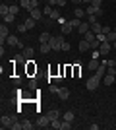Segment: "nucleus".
I'll return each mask as SVG.
<instances>
[{"label":"nucleus","mask_w":116,"mask_h":130,"mask_svg":"<svg viewBox=\"0 0 116 130\" xmlns=\"http://www.w3.org/2000/svg\"><path fill=\"white\" fill-rule=\"evenodd\" d=\"M74 16L81 20V18H83V16H87V14H85V10H83V8H79V6H77L76 10H74Z\"/></svg>","instance_id":"22"},{"label":"nucleus","mask_w":116,"mask_h":130,"mask_svg":"<svg viewBox=\"0 0 116 130\" xmlns=\"http://www.w3.org/2000/svg\"><path fill=\"white\" fill-rule=\"evenodd\" d=\"M106 41H108V43H114L116 41V29H112V31L106 35Z\"/></svg>","instance_id":"27"},{"label":"nucleus","mask_w":116,"mask_h":130,"mask_svg":"<svg viewBox=\"0 0 116 130\" xmlns=\"http://www.w3.org/2000/svg\"><path fill=\"white\" fill-rule=\"evenodd\" d=\"M89 128H91V130H99V124H95V122H93V124H89Z\"/></svg>","instance_id":"48"},{"label":"nucleus","mask_w":116,"mask_h":130,"mask_svg":"<svg viewBox=\"0 0 116 130\" xmlns=\"http://www.w3.org/2000/svg\"><path fill=\"white\" fill-rule=\"evenodd\" d=\"M70 23H72V25L77 29V27L81 25V20H79V18H72V20H70Z\"/></svg>","instance_id":"30"},{"label":"nucleus","mask_w":116,"mask_h":130,"mask_svg":"<svg viewBox=\"0 0 116 130\" xmlns=\"http://www.w3.org/2000/svg\"><path fill=\"white\" fill-rule=\"evenodd\" d=\"M17 12H19V8H17V6H10V14H14V16H16Z\"/></svg>","instance_id":"40"},{"label":"nucleus","mask_w":116,"mask_h":130,"mask_svg":"<svg viewBox=\"0 0 116 130\" xmlns=\"http://www.w3.org/2000/svg\"><path fill=\"white\" fill-rule=\"evenodd\" d=\"M91 49V43H89V41H85V39H81V41H79V51H81V53H85V51H89Z\"/></svg>","instance_id":"14"},{"label":"nucleus","mask_w":116,"mask_h":130,"mask_svg":"<svg viewBox=\"0 0 116 130\" xmlns=\"http://www.w3.org/2000/svg\"><path fill=\"white\" fill-rule=\"evenodd\" d=\"M72 2H76V4H83V0H72Z\"/></svg>","instance_id":"50"},{"label":"nucleus","mask_w":116,"mask_h":130,"mask_svg":"<svg viewBox=\"0 0 116 130\" xmlns=\"http://www.w3.org/2000/svg\"><path fill=\"white\" fill-rule=\"evenodd\" d=\"M95 16L99 18V16H103V8H97V12H95Z\"/></svg>","instance_id":"46"},{"label":"nucleus","mask_w":116,"mask_h":130,"mask_svg":"<svg viewBox=\"0 0 116 130\" xmlns=\"http://www.w3.org/2000/svg\"><path fill=\"white\" fill-rule=\"evenodd\" d=\"M17 31H19V33H25V31H29V29L25 27V23H19V25H17Z\"/></svg>","instance_id":"34"},{"label":"nucleus","mask_w":116,"mask_h":130,"mask_svg":"<svg viewBox=\"0 0 116 130\" xmlns=\"http://www.w3.org/2000/svg\"><path fill=\"white\" fill-rule=\"evenodd\" d=\"M58 18H60V10L52 8V12H50V20H58Z\"/></svg>","instance_id":"29"},{"label":"nucleus","mask_w":116,"mask_h":130,"mask_svg":"<svg viewBox=\"0 0 116 130\" xmlns=\"http://www.w3.org/2000/svg\"><path fill=\"white\" fill-rule=\"evenodd\" d=\"M39 51H41L43 54H47V53H50V51H52V47H50V43H43Z\"/></svg>","instance_id":"24"},{"label":"nucleus","mask_w":116,"mask_h":130,"mask_svg":"<svg viewBox=\"0 0 116 130\" xmlns=\"http://www.w3.org/2000/svg\"><path fill=\"white\" fill-rule=\"evenodd\" d=\"M29 16L33 18V20H37V22H39V20H41L44 14H43V10H39V8H33V10H29Z\"/></svg>","instance_id":"8"},{"label":"nucleus","mask_w":116,"mask_h":130,"mask_svg":"<svg viewBox=\"0 0 116 130\" xmlns=\"http://www.w3.org/2000/svg\"><path fill=\"white\" fill-rule=\"evenodd\" d=\"M112 31V29H110V27H108V25H103V31H101V33H106V35H108V33H110Z\"/></svg>","instance_id":"42"},{"label":"nucleus","mask_w":116,"mask_h":130,"mask_svg":"<svg viewBox=\"0 0 116 130\" xmlns=\"http://www.w3.org/2000/svg\"><path fill=\"white\" fill-rule=\"evenodd\" d=\"M35 126H37V128H47V126H50V117L49 115H41L37 119V122H35Z\"/></svg>","instance_id":"4"},{"label":"nucleus","mask_w":116,"mask_h":130,"mask_svg":"<svg viewBox=\"0 0 116 130\" xmlns=\"http://www.w3.org/2000/svg\"><path fill=\"white\" fill-rule=\"evenodd\" d=\"M49 117H50V120H54V119H60V113L52 109V111H50V113H49Z\"/></svg>","instance_id":"32"},{"label":"nucleus","mask_w":116,"mask_h":130,"mask_svg":"<svg viewBox=\"0 0 116 130\" xmlns=\"http://www.w3.org/2000/svg\"><path fill=\"white\" fill-rule=\"evenodd\" d=\"M110 49H112V43H108V41H103V43H101V47H99L101 56H106V54L110 53Z\"/></svg>","instance_id":"6"},{"label":"nucleus","mask_w":116,"mask_h":130,"mask_svg":"<svg viewBox=\"0 0 116 130\" xmlns=\"http://www.w3.org/2000/svg\"><path fill=\"white\" fill-rule=\"evenodd\" d=\"M19 6L29 12V10H31V0H19Z\"/></svg>","instance_id":"26"},{"label":"nucleus","mask_w":116,"mask_h":130,"mask_svg":"<svg viewBox=\"0 0 116 130\" xmlns=\"http://www.w3.org/2000/svg\"><path fill=\"white\" fill-rule=\"evenodd\" d=\"M95 12H97V8H95L93 4H87V8H85V14H87V16H95Z\"/></svg>","instance_id":"25"},{"label":"nucleus","mask_w":116,"mask_h":130,"mask_svg":"<svg viewBox=\"0 0 116 130\" xmlns=\"http://www.w3.org/2000/svg\"><path fill=\"white\" fill-rule=\"evenodd\" d=\"M77 31L81 33V35H85L87 31H91V23H89V22H81V25L77 27Z\"/></svg>","instance_id":"10"},{"label":"nucleus","mask_w":116,"mask_h":130,"mask_svg":"<svg viewBox=\"0 0 116 130\" xmlns=\"http://www.w3.org/2000/svg\"><path fill=\"white\" fill-rule=\"evenodd\" d=\"M112 64H114V66H116V60H112Z\"/></svg>","instance_id":"52"},{"label":"nucleus","mask_w":116,"mask_h":130,"mask_svg":"<svg viewBox=\"0 0 116 130\" xmlns=\"http://www.w3.org/2000/svg\"><path fill=\"white\" fill-rule=\"evenodd\" d=\"M62 124H64V120H60V119L50 120V126H52V128H56V130H62Z\"/></svg>","instance_id":"18"},{"label":"nucleus","mask_w":116,"mask_h":130,"mask_svg":"<svg viewBox=\"0 0 116 130\" xmlns=\"http://www.w3.org/2000/svg\"><path fill=\"white\" fill-rule=\"evenodd\" d=\"M91 4H93L95 8H103V0H93Z\"/></svg>","instance_id":"36"},{"label":"nucleus","mask_w":116,"mask_h":130,"mask_svg":"<svg viewBox=\"0 0 116 130\" xmlns=\"http://www.w3.org/2000/svg\"><path fill=\"white\" fill-rule=\"evenodd\" d=\"M116 80V76H112V74H105V78H103V84L105 86H112Z\"/></svg>","instance_id":"12"},{"label":"nucleus","mask_w":116,"mask_h":130,"mask_svg":"<svg viewBox=\"0 0 116 130\" xmlns=\"http://www.w3.org/2000/svg\"><path fill=\"white\" fill-rule=\"evenodd\" d=\"M50 47L52 51H62V43H64V35H56V37H50Z\"/></svg>","instance_id":"1"},{"label":"nucleus","mask_w":116,"mask_h":130,"mask_svg":"<svg viewBox=\"0 0 116 130\" xmlns=\"http://www.w3.org/2000/svg\"><path fill=\"white\" fill-rule=\"evenodd\" d=\"M0 14H2V16H6V14H10V6L2 4V6H0Z\"/></svg>","instance_id":"31"},{"label":"nucleus","mask_w":116,"mask_h":130,"mask_svg":"<svg viewBox=\"0 0 116 130\" xmlns=\"http://www.w3.org/2000/svg\"><path fill=\"white\" fill-rule=\"evenodd\" d=\"M6 45H8V47H23V43L16 37V35H10V37L6 39Z\"/></svg>","instance_id":"7"},{"label":"nucleus","mask_w":116,"mask_h":130,"mask_svg":"<svg viewBox=\"0 0 116 130\" xmlns=\"http://www.w3.org/2000/svg\"><path fill=\"white\" fill-rule=\"evenodd\" d=\"M56 22L60 23V25H64V23H66V20H64V18H62V16H60V18H58V20H56Z\"/></svg>","instance_id":"47"},{"label":"nucleus","mask_w":116,"mask_h":130,"mask_svg":"<svg viewBox=\"0 0 116 130\" xmlns=\"http://www.w3.org/2000/svg\"><path fill=\"white\" fill-rule=\"evenodd\" d=\"M14 84H16V86H19V84H21V78L16 76V78H14Z\"/></svg>","instance_id":"45"},{"label":"nucleus","mask_w":116,"mask_h":130,"mask_svg":"<svg viewBox=\"0 0 116 130\" xmlns=\"http://www.w3.org/2000/svg\"><path fill=\"white\" fill-rule=\"evenodd\" d=\"M87 22L93 25V23H97V16H87Z\"/></svg>","instance_id":"38"},{"label":"nucleus","mask_w":116,"mask_h":130,"mask_svg":"<svg viewBox=\"0 0 116 130\" xmlns=\"http://www.w3.org/2000/svg\"><path fill=\"white\" fill-rule=\"evenodd\" d=\"M8 37H10V29H8V23H2V25H0V45H4Z\"/></svg>","instance_id":"5"},{"label":"nucleus","mask_w":116,"mask_h":130,"mask_svg":"<svg viewBox=\"0 0 116 130\" xmlns=\"http://www.w3.org/2000/svg\"><path fill=\"white\" fill-rule=\"evenodd\" d=\"M33 54H35V51L31 49V47H25V49H23V56H25L27 60H31V58H33Z\"/></svg>","instance_id":"17"},{"label":"nucleus","mask_w":116,"mask_h":130,"mask_svg":"<svg viewBox=\"0 0 116 130\" xmlns=\"http://www.w3.org/2000/svg\"><path fill=\"white\" fill-rule=\"evenodd\" d=\"M58 97H60L62 101H66V99L70 97V89H68V87H60V91H58Z\"/></svg>","instance_id":"11"},{"label":"nucleus","mask_w":116,"mask_h":130,"mask_svg":"<svg viewBox=\"0 0 116 130\" xmlns=\"http://www.w3.org/2000/svg\"><path fill=\"white\" fill-rule=\"evenodd\" d=\"M97 39H99L101 43H103V41H106V33H99V35H97Z\"/></svg>","instance_id":"41"},{"label":"nucleus","mask_w":116,"mask_h":130,"mask_svg":"<svg viewBox=\"0 0 116 130\" xmlns=\"http://www.w3.org/2000/svg\"><path fill=\"white\" fill-rule=\"evenodd\" d=\"M21 128H23V130H33V128H35V124L31 122V120L23 119V120H21Z\"/></svg>","instance_id":"15"},{"label":"nucleus","mask_w":116,"mask_h":130,"mask_svg":"<svg viewBox=\"0 0 116 130\" xmlns=\"http://www.w3.org/2000/svg\"><path fill=\"white\" fill-rule=\"evenodd\" d=\"M29 87H31V89H35V87H37V80H31V82H29Z\"/></svg>","instance_id":"43"},{"label":"nucleus","mask_w":116,"mask_h":130,"mask_svg":"<svg viewBox=\"0 0 116 130\" xmlns=\"http://www.w3.org/2000/svg\"><path fill=\"white\" fill-rule=\"evenodd\" d=\"M44 2H47V4H49V2H50V0H44Z\"/></svg>","instance_id":"53"},{"label":"nucleus","mask_w":116,"mask_h":130,"mask_svg":"<svg viewBox=\"0 0 116 130\" xmlns=\"http://www.w3.org/2000/svg\"><path fill=\"white\" fill-rule=\"evenodd\" d=\"M91 31H93L95 35H99V33L103 31V25H101L99 22H97V23H93V25H91Z\"/></svg>","instance_id":"23"},{"label":"nucleus","mask_w":116,"mask_h":130,"mask_svg":"<svg viewBox=\"0 0 116 130\" xmlns=\"http://www.w3.org/2000/svg\"><path fill=\"white\" fill-rule=\"evenodd\" d=\"M2 18H4V23H12L14 20H16V16H14V14H6V16H2Z\"/></svg>","instance_id":"28"},{"label":"nucleus","mask_w":116,"mask_h":130,"mask_svg":"<svg viewBox=\"0 0 116 130\" xmlns=\"http://www.w3.org/2000/svg\"><path fill=\"white\" fill-rule=\"evenodd\" d=\"M66 2H68V0H58V4H56V6H66Z\"/></svg>","instance_id":"49"},{"label":"nucleus","mask_w":116,"mask_h":130,"mask_svg":"<svg viewBox=\"0 0 116 130\" xmlns=\"http://www.w3.org/2000/svg\"><path fill=\"white\" fill-rule=\"evenodd\" d=\"M64 120V119H62ZM72 128V122H68V120H64V124H62V130H70Z\"/></svg>","instance_id":"35"},{"label":"nucleus","mask_w":116,"mask_h":130,"mask_svg":"<svg viewBox=\"0 0 116 130\" xmlns=\"http://www.w3.org/2000/svg\"><path fill=\"white\" fill-rule=\"evenodd\" d=\"M112 49H116V41H114V43H112Z\"/></svg>","instance_id":"51"},{"label":"nucleus","mask_w":116,"mask_h":130,"mask_svg":"<svg viewBox=\"0 0 116 130\" xmlns=\"http://www.w3.org/2000/svg\"><path fill=\"white\" fill-rule=\"evenodd\" d=\"M58 91H60V87L52 84V86H50V93H58Z\"/></svg>","instance_id":"39"},{"label":"nucleus","mask_w":116,"mask_h":130,"mask_svg":"<svg viewBox=\"0 0 116 130\" xmlns=\"http://www.w3.org/2000/svg\"><path fill=\"white\" fill-rule=\"evenodd\" d=\"M49 41H50V33L49 31H43V33H41V37H39V43L43 45V43H49Z\"/></svg>","instance_id":"16"},{"label":"nucleus","mask_w":116,"mask_h":130,"mask_svg":"<svg viewBox=\"0 0 116 130\" xmlns=\"http://www.w3.org/2000/svg\"><path fill=\"white\" fill-rule=\"evenodd\" d=\"M74 29H76V27H74L70 22H66L62 25V35H70V33H74Z\"/></svg>","instance_id":"9"},{"label":"nucleus","mask_w":116,"mask_h":130,"mask_svg":"<svg viewBox=\"0 0 116 130\" xmlns=\"http://www.w3.org/2000/svg\"><path fill=\"white\" fill-rule=\"evenodd\" d=\"M83 39H85V41H89V43H93L95 39H97V35H95L93 31H87L85 35H83Z\"/></svg>","instance_id":"21"},{"label":"nucleus","mask_w":116,"mask_h":130,"mask_svg":"<svg viewBox=\"0 0 116 130\" xmlns=\"http://www.w3.org/2000/svg\"><path fill=\"white\" fill-rule=\"evenodd\" d=\"M70 49H72V47H70V43H68V41H64V43H62V51H66V53H68Z\"/></svg>","instance_id":"37"},{"label":"nucleus","mask_w":116,"mask_h":130,"mask_svg":"<svg viewBox=\"0 0 116 130\" xmlns=\"http://www.w3.org/2000/svg\"><path fill=\"white\" fill-rule=\"evenodd\" d=\"M33 8H39V0H31V10Z\"/></svg>","instance_id":"44"},{"label":"nucleus","mask_w":116,"mask_h":130,"mask_svg":"<svg viewBox=\"0 0 116 130\" xmlns=\"http://www.w3.org/2000/svg\"><path fill=\"white\" fill-rule=\"evenodd\" d=\"M35 22H37V20H33V18L29 16V18H27V20H25V22H23V23H25V27H27L29 31H31V29H33V27H35Z\"/></svg>","instance_id":"20"},{"label":"nucleus","mask_w":116,"mask_h":130,"mask_svg":"<svg viewBox=\"0 0 116 130\" xmlns=\"http://www.w3.org/2000/svg\"><path fill=\"white\" fill-rule=\"evenodd\" d=\"M62 119L68 120V122H74V119H76V113H74V111H66V113L62 115Z\"/></svg>","instance_id":"13"},{"label":"nucleus","mask_w":116,"mask_h":130,"mask_svg":"<svg viewBox=\"0 0 116 130\" xmlns=\"http://www.w3.org/2000/svg\"><path fill=\"white\" fill-rule=\"evenodd\" d=\"M16 120H17L16 117H10V115H2V119H0V126H2V128H12Z\"/></svg>","instance_id":"3"},{"label":"nucleus","mask_w":116,"mask_h":130,"mask_svg":"<svg viewBox=\"0 0 116 130\" xmlns=\"http://www.w3.org/2000/svg\"><path fill=\"white\" fill-rule=\"evenodd\" d=\"M101 80H103V78H99V76H97V74H95V76H91V78H89V80H87V84H85V87H87L89 91H95V89L99 87Z\"/></svg>","instance_id":"2"},{"label":"nucleus","mask_w":116,"mask_h":130,"mask_svg":"<svg viewBox=\"0 0 116 130\" xmlns=\"http://www.w3.org/2000/svg\"><path fill=\"white\" fill-rule=\"evenodd\" d=\"M50 12H52V6H50V4H47V6L43 8V14H44V16H50Z\"/></svg>","instance_id":"33"},{"label":"nucleus","mask_w":116,"mask_h":130,"mask_svg":"<svg viewBox=\"0 0 116 130\" xmlns=\"http://www.w3.org/2000/svg\"><path fill=\"white\" fill-rule=\"evenodd\" d=\"M99 66H101V62H97V58H91V60H89V64H87V68H89V70H97Z\"/></svg>","instance_id":"19"}]
</instances>
